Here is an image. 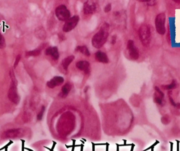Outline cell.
<instances>
[{"label": "cell", "instance_id": "cell-1", "mask_svg": "<svg viewBox=\"0 0 180 151\" xmlns=\"http://www.w3.org/2000/svg\"><path fill=\"white\" fill-rule=\"evenodd\" d=\"M110 26L107 23H104L100 30L94 35L92 38V43L96 48H100L106 43L109 36Z\"/></svg>", "mask_w": 180, "mask_h": 151}, {"label": "cell", "instance_id": "cell-2", "mask_svg": "<svg viewBox=\"0 0 180 151\" xmlns=\"http://www.w3.org/2000/svg\"><path fill=\"white\" fill-rule=\"evenodd\" d=\"M10 77L11 79V82L8 91V98L9 100L14 104H18L20 101V97L17 93V81L13 71H10Z\"/></svg>", "mask_w": 180, "mask_h": 151}, {"label": "cell", "instance_id": "cell-3", "mask_svg": "<svg viewBox=\"0 0 180 151\" xmlns=\"http://www.w3.org/2000/svg\"><path fill=\"white\" fill-rule=\"evenodd\" d=\"M139 35L141 43L145 47L149 46L151 40V31L147 24L142 25L139 30Z\"/></svg>", "mask_w": 180, "mask_h": 151}, {"label": "cell", "instance_id": "cell-4", "mask_svg": "<svg viewBox=\"0 0 180 151\" xmlns=\"http://www.w3.org/2000/svg\"><path fill=\"white\" fill-rule=\"evenodd\" d=\"M166 15L164 13H161L157 15L155 19V26L157 33L161 35H163L166 32L165 27Z\"/></svg>", "mask_w": 180, "mask_h": 151}, {"label": "cell", "instance_id": "cell-5", "mask_svg": "<svg viewBox=\"0 0 180 151\" xmlns=\"http://www.w3.org/2000/svg\"><path fill=\"white\" fill-rule=\"evenodd\" d=\"M55 14L59 20L67 21L70 18V12L67 7L64 5H61L55 9Z\"/></svg>", "mask_w": 180, "mask_h": 151}, {"label": "cell", "instance_id": "cell-6", "mask_svg": "<svg viewBox=\"0 0 180 151\" xmlns=\"http://www.w3.org/2000/svg\"><path fill=\"white\" fill-rule=\"evenodd\" d=\"M79 21V16L75 15L70 17L69 19L65 21V23L63 27V30L64 32H69L71 30H73L74 28L76 27Z\"/></svg>", "mask_w": 180, "mask_h": 151}, {"label": "cell", "instance_id": "cell-7", "mask_svg": "<svg viewBox=\"0 0 180 151\" xmlns=\"http://www.w3.org/2000/svg\"><path fill=\"white\" fill-rule=\"evenodd\" d=\"M127 48L130 56L132 59L137 60L139 57V50L135 45L133 41L129 40L127 42Z\"/></svg>", "mask_w": 180, "mask_h": 151}, {"label": "cell", "instance_id": "cell-8", "mask_svg": "<svg viewBox=\"0 0 180 151\" xmlns=\"http://www.w3.org/2000/svg\"><path fill=\"white\" fill-rule=\"evenodd\" d=\"M97 10V5L95 2L92 1H87L84 4V13L86 15L93 14Z\"/></svg>", "mask_w": 180, "mask_h": 151}, {"label": "cell", "instance_id": "cell-9", "mask_svg": "<svg viewBox=\"0 0 180 151\" xmlns=\"http://www.w3.org/2000/svg\"><path fill=\"white\" fill-rule=\"evenodd\" d=\"M21 133V129H11L4 132L2 135V138L3 139H7V138H15L19 136Z\"/></svg>", "mask_w": 180, "mask_h": 151}, {"label": "cell", "instance_id": "cell-10", "mask_svg": "<svg viewBox=\"0 0 180 151\" xmlns=\"http://www.w3.org/2000/svg\"><path fill=\"white\" fill-rule=\"evenodd\" d=\"M64 82V78L60 76H55L47 82L48 87L53 89L54 88L59 86Z\"/></svg>", "mask_w": 180, "mask_h": 151}, {"label": "cell", "instance_id": "cell-11", "mask_svg": "<svg viewBox=\"0 0 180 151\" xmlns=\"http://www.w3.org/2000/svg\"><path fill=\"white\" fill-rule=\"evenodd\" d=\"M164 94L159 88L155 87V93L154 94V100L155 103L159 105H162L163 103Z\"/></svg>", "mask_w": 180, "mask_h": 151}, {"label": "cell", "instance_id": "cell-12", "mask_svg": "<svg viewBox=\"0 0 180 151\" xmlns=\"http://www.w3.org/2000/svg\"><path fill=\"white\" fill-rule=\"evenodd\" d=\"M77 68L80 71H83L85 74H89L90 72V63L87 61H80L76 64Z\"/></svg>", "mask_w": 180, "mask_h": 151}, {"label": "cell", "instance_id": "cell-13", "mask_svg": "<svg viewBox=\"0 0 180 151\" xmlns=\"http://www.w3.org/2000/svg\"><path fill=\"white\" fill-rule=\"evenodd\" d=\"M45 54L50 56L54 60H57L59 58V53L57 47H49L45 50Z\"/></svg>", "mask_w": 180, "mask_h": 151}, {"label": "cell", "instance_id": "cell-14", "mask_svg": "<svg viewBox=\"0 0 180 151\" xmlns=\"http://www.w3.org/2000/svg\"><path fill=\"white\" fill-rule=\"evenodd\" d=\"M95 58L96 61L102 63H107L109 62V58L107 54L101 51H99L95 54Z\"/></svg>", "mask_w": 180, "mask_h": 151}, {"label": "cell", "instance_id": "cell-15", "mask_svg": "<svg viewBox=\"0 0 180 151\" xmlns=\"http://www.w3.org/2000/svg\"><path fill=\"white\" fill-rule=\"evenodd\" d=\"M72 84L70 83H67L65 84L62 88L61 92L60 93L61 97L63 98H65L70 92V90L72 89Z\"/></svg>", "mask_w": 180, "mask_h": 151}, {"label": "cell", "instance_id": "cell-16", "mask_svg": "<svg viewBox=\"0 0 180 151\" xmlns=\"http://www.w3.org/2000/svg\"><path fill=\"white\" fill-rule=\"evenodd\" d=\"M74 59V56L73 55H71L70 56H68L67 58H64L62 62V65L64 69L66 71L67 70L69 66L73 61Z\"/></svg>", "mask_w": 180, "mask_h": 151}, {"label": "cell", "instance_id": "cell-17", "mask_svg": "<svg viewBox=\"0 0 180 151\" xmlns=\"http://www.w3.org/2000/svg\"><path fill=\"white\" fill-rule=\"evenodd\" d=\"M35 34L38 38L40 40H44L46 37V33L42 27H38L36 29Z\"/></svg>", "mask_w": 180, "mask_h": 151}, {"label": "cell", "instance_id": "cell-18", "mask_svg": "<svg viewBox=\"0 0 180 151\" xmlns=\"http://www.w3.org/2000/svg\"><path fill=\"white\" fill-rule=\"evenodd\" d=\"M75 50L77 51H79L87 57L90 56V51L86 46H78L76 48Z\"/></svg>", "mask_w": 180, "mask_h": 151}, {"label": "cell", "instance_id": "cell-19", "mask_svg": "<svg viewBox=\"0 0 180 151\" xmlns=\"http://www.w3.org/2000/svg\"><path fill=\"white\" fill-rule=\"evenodd\" d=\"M177 87V82L176 81H172L170 84H166V85H163L162 86L161 88L164 89V90H173L175 89Z\"/></svg>", "mask_w": 180, "mask_h": 151}, {"label": "cell", "instance_id": "cell-20", "mask_svg": "<svg viewBox=\"0 0 180 151\" xmlns=\"http://www.w3.org/2000/svg\"><path fill=\"white\" fill-rule=\"evenodd\" d=\"M41 50H42L41 48H38L35 50L27 51L26 53V56H37L41 54Z\"/></svg>", "mask_w": 180, "mask_h": 151}, {"label": "cell", "instance_id": "cell-21", "mask_svg": "<svg viewBox=\"0 0 180 151\" xmlns=\"http://www.w3.org/2000/svg\"><path fill=\"white\" fill-rule=\"evenodd\" d=\"M6 46L5 40L3 36L0 33V49H3Z\"/></svg>", "mask_w": 180, "mask_h": 151}, {"label": "cell", "instance_id": "cell-22", "mask_svg": "<svg viewBox=\"0 0 180 151\" xmlns=\"http://www.w3.org/2000/svg\"><path fill=\"white\" fill-rule=\"evenodd\" d=\"M44 111H45V107H44V106H43V107H42V108H41V110H40V112H39V113L37 114V119L38 120H41L42 119L43 116Z\"/></svg>", "mask_w": 180, "mask_h": 151}, {"label": "cell", "instance_id": "cell-23", "mask_svg": "<svg viewBox=\"0 0 180 151\" xmlns=\"http://www.w3.org/2000/svg\"><path fill=\"white\" fill-rule=\"evenodd\" d=\"M20 59H21V56L20 55H18L16 57V59H15V63H14V68H16L17 66V65L19 64V63L20 62Z\"/></svg>", "mask_w": 180, "mask_h": 151}, {"label": "cell", "instance_id": "cell-24", "mask_svg": "<svg viewBox=\"0 0 180 151\" xmlns=\"http://www.w3.org/2000/svg\"><path fill=\"white\" fill-rule=\"evenodd\" d=\"M144 2H147V4L149 6H153L156 4V2L154 1H142Z\"/></svg>", "mask_w": 180, "mask_h": 151}, {"label": "cell", "instance_id": "cell-25", "mask_svg": "<svg viewBox=\"0 0 180 151\" xmlns=\"http://www.w3.org/2000/svg\"><path fill=\"white\" fill-rule=\"evenodd\" d=\"M111 10V4H108L104 8V12L106 13L109 12Z\"/></svg>", "mask_w": 180, "mask_h": 151}, {"label": "cell", "instance_id": "cell-26", "mask_svg": "<svg viewBox=\"0 0 180 151\" xmlns=\"http://www.w3.org/2000/svg\"><path fill=\"white\" fill-rule=\"evenodd\" d=\"M169 100H170V102H171V104L174 107H176L177 104L175 102V101H174L173 99L172 98V97H171V96H169Z\"/></svg>", "mask_w": 180, "mask_h": 151}, {"label": "cell", "instance_id": "cell-27", "mask_svg": "<svg viewBox=\"0 0 180 151\" xmlns=\"http://www.w3.org/2000/svg\"><path fill=\"white\" fill-rule=\"evenodd\" d=\"M13 141H11V140H10V142H9V143L7 144L5 146H4L3 148H1V149H0V151H1V150H3V149H5V148H8L9 147V146L12 143H13Z\"/></svg>", "mask_w": 180, "mask_h": 151}, {"label": "cell", "instance_id": "cell-28", "mask_svg": "<svg viewBox=\"0 0 180 151\" xmlns=\"http://www.w3.org/2000/svg\"><path fill=\"white\" fill-rule=\"evenodd\" d=\"M116 43V36H113L112 38V41H111V43L112 44H114Z\"/></svg>", "mask_w": 180, "mask_h": 151}, {"label": "cell", "instance_id": "cell-29", "mask_svg": "<svg viewBox=\"0 0 180 151\" xmlns=\"http://www.w3.org/2000/svg\"><path fill=\"white\" fill-rule=\"evenodd\" d=\"M22 142V151H24V142H25V141H23V140H21Z\"/></svg>", "mask_w": 180, "mask_h": 151}, {"label": "cell", "instance_id": "cell-30", "mask_svg": "<svg viewBox=\"0 0 180 151\" xmlns=\"http://www.w3.org/2000/svg\"><path fill=\"white\" fill-rule=\"evenodd\" d=\"M171 151H173V143H172L171 142Z\"/></svg>", "mask_w": 180, "mask_h": 151}, {"label": "cell", "instance_id": "cell-31", "mask_svg": "<svg viewBox=\"0 0 180 151\" xmlns=\"http://www.w3.org/2000/svg\"><path fill=\"white\" fill-rule=\"evenodd\" d=\"M25 149H27V150H29V151H33L32 150H30V149H29V148H25Z\"/></svg>", "mask_w": 180, "mask_h": 151}, {"label": "cell", "instance_id": "cell-32", "mask_svg": "<svg viewBox=\"0 0 180 151\" xmlns=\"http://www.w3.org/2000/svg\"><path fill=\"white\" fill-rule=\"evenodd\" d=\"M7 148H5V151H7Z\"/></svg>", "mask_w": 180, "mask_h": 151}]
</instances>
